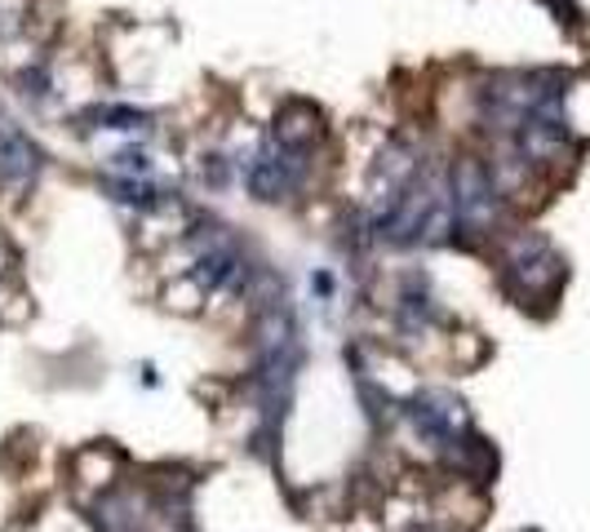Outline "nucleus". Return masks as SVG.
I'll use <instances>...</instances> for the list:
<instances>
[{
    "mask_svg": "<svg viewBox=\"0 0 590 532\" xmlns=\"http://www.w3.org/2000/svg\"><path fill=\"white\" fill-rule=\"evenodd\" d=\"M453 226H466L471 235L493 231L502 204H497V182L480 160H457L453 164Z\"/></svg>",
    "mask_w": 590,
    "mask_h": 532,
    "instance_id": "1",
    "label": "nucleus"
}]
</instances>
